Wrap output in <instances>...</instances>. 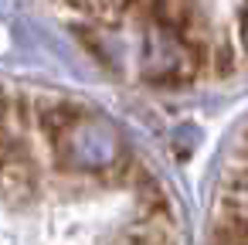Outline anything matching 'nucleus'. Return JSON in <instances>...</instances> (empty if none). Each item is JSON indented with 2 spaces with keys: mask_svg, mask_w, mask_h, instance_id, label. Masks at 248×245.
Segmentation results:
<instances>
[{
  "mask_svg": "<svg viewBox=\"0 0 248 245\" xmlns=\"http://www.w3.org/2000/svg\"><path fill=\"white\" fill-rule=\"evenodd\" d=\"M38 184V163L28 136L0 130V191L7 197H28Z\"/></svg>",
  "mask_w": 248,
  "mask_h": 245,
  "instance_id": "f257e3e1",
  "label": "nucleus"
},
{
  "mask_svg": "<svg viewBox=\"0 0 248 245\" xmlns=\"http://www.w3.org/2000/svg\"><path fill=\"white\" fill-rule=\"evenodd\" d=\"M78 119H82V109L68 99H38L34 102V130L51 147H62Z\"/></svg>",
  "mask_w": 248,
  "mask_h": 245,
  "instance_id": "f03ea898",
  "label": "nucleus"
},
{
  "mask_svg": "<svg viewBox=\"0 0 248 245\" xmlns=\"http://www.w3.org/2000/svg\"><path fill=\"white\" fill-rule=\"evenodd\" d=\"M0 99H4V89H0Z\"/></svg>",
  "mask_w": 248,
  "mask_h": 245,
  "instance_id": "7ed1b4c3",
  "label": "nucleus"
}]
</instances>
